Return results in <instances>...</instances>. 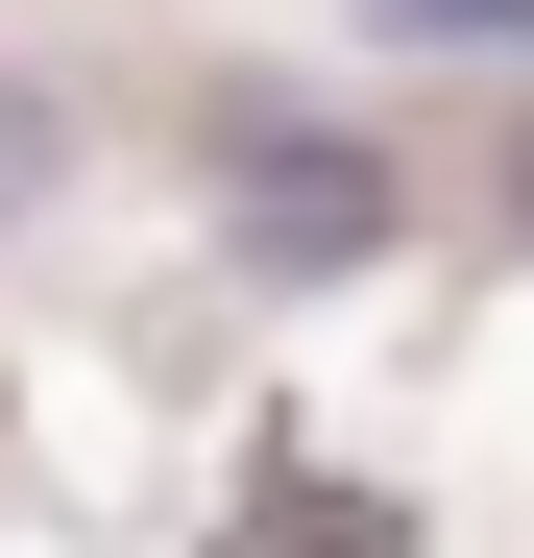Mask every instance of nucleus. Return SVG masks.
<instances>
[{"mask_svg":"<svg viewBox=\"0 0 534 558\" xmlns=\"http://www.w3.org/2000/svg\"><path fill=\"white\" fill-rule=\"evenodd\" d=\"M389 219H413L389 146H340V122H219V243H243V267H389Z\"/></svg>","mask_w":534,"mask_h":558,"instance_id":"nucleus-1","label":"nucleus"},{"mask_svg":"<svg viewBox=\"0 0 534 558\" xmlns=\"http://www.w3.org/2000/svg\"><path fill=\"white\" fill-rule=\"evenodd\" d=\"M49 170H73V98H25V73H0V219H25Z\"/></svg>","mask_w":534,"mask_h":558,"instance_id":"nucleus-2","label":"nucleus"},{"mask_svg":"<svg viewBox=\"0 0 534 558\" xmlns=\"http://www.w3.org/2000/svg\"><path fill=\"white\" fill-rule=\"evenodd\" d=\"M510 243H534V122H510Z\"/></svg>","mask_w":534,"mask_h":558,"instance_id":"nucleus-3","label":"nucleus"}]
</instances>
